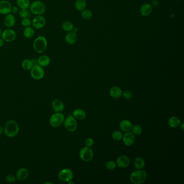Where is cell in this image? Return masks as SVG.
Wrapping results in <instances>:
<instances>
[{
	"instance_id": "obj_1",
	"label": "cell",
	"mask_w": 184,
	"mask_h": 184,
	"mask_svg": "<svg viewBox=\"0 0 184 184\" xmlns=\"http://www.w3.org/2000/svg\"><path fill=\"white\" fill-rule=\"evenodd\" d=\"M19 126L14 120H8L4 127V133L9 138H14L19 132Z\"/></svg>"
},
{
	"instance_id": "obj_2",
	"label": "cell",
	"mask_w": 184,
	"mask_h": 184,
	"mask_svg": "<svg viewBox=\"0 0 184 184\" xmlns=\"http://www.w3.org/2000/svg\"><path fill=\"white\" fill-rule=\"evenodd\" d=\"M147 178V173L143 169L133 171L130 176V180L133 184H141L145 181Z\"/></svg>"
},
{
	"instance_id": "obj_3",
	"label": "cell",
	"mask_w": 184,
	"mask_h": 184,
	"mask_svg": "<svg viewBox=\"0 0 184 184\" xmlns=\"http://www.w3.org/2000/svg\"><path fill=\"white\" fill-rule=\"evenodd\" d=\"M47 47V39L44 36H39L33 41V49L38 54H42L45 52Z\"/></svg>"
},
{
	"instance_id": "obj_4",
	"label": "cell",
	"mask_w": 184,
	"mask_h": 184,
	"mask_svg": "<svg viewBox=\"0 0 184 184\" xmlns=\"http://www.w3.org/2000/svg\"><path fill=\"white\" fill-rule=\"evenodd\" d=\"M29 9L32 14L35 15H43L46 12L45 4L39 0L34 1L30 3Z\"/></svg>"
},
{
	"instance_id": "obj_5",
	"label": "cell",
	"mask_w": 184,
	"mask_h": 184,
	"mask_svg": "<svg viewBox=\"0 0 184 184\" xmlns=\"http://www.w3.org/2000/svg\"><path fill=\"white\" fill-rule=\"evenodd\" d=\"M64 120V115L62 113L56 112L51 116L50 118V124L53 127H59L62 125Z\"/></svg>"
},
{
	"instance_id": "obj_6",
	"label": "cell",
	"mask_w": 184,
	"mask_h": 184,
	"mask_svg": "<svg viewBox=\"0 0 184 184\" xmlns=\"http://www.w3.org/2000/svg\"><path fill=\"white\" fill-rule=\"evenodd\" d=\"M45 74V72L43 67L38 64L33 65L30 70V75L33 79L36 80H39L43 79Z\"/></svg>"
},
{
	"instance_id": "obj_7",
	"label": "cell",
	"mask_w": 184,
	"mask_h": 184,
	"mask_svg": "<svg viewBox=\"0 0 184 184\" xmlns=\"http://www.w3.org/2000/svg\"><path fill=\"white\" fill-rule=\"evenodd\" d=\"M58 178L62 181L68 182L69 181L73 180L74 173L70 169L64 168L59 172Z\"/></svg>"
},
{
	"instance_id": "obj_8",
	"label": "cell",
	"mask_w": 184,
	"mask_h": 184,
	"mask_svg": "<svg viewBox=\"0 0 184 184\" xmlns=\"http://www.w3.org/2000/svg\"><path fill=\"white\" fill-rule=\"evenodd\" d=\"M80 158L84 161L88 162L91 161L94 157V152L91 147H84L79 151Z\"/></svg>"
},
{
	"instance_id": "obj_9",
	"label": "cell",
	"mask_w": 184,
	"mask_h": 184,
	"mask_svg": "<svg viewBox=\"0 0 184 184\" xmlns=\"http://www.w3.org/2000/svg\"><path fill=\"white\" fill-rule=\"evenodd\" d=\"M64 125L65 129L69 132H74L77 127V122L74 117L69 116L65 119Z\"/></svg>"
},
{
	"instance_id": "obj_10",
	"label": "cell",
	"mask_w": 184,
	"mask_h": 184,
	"mask_svg": "<svg viewBox=\"0 0 184 184\" xmlns=\"http://www.w3.org/2000/svg\"><path fill=\"white\" fill-rule=\"evenodd\" d=\"M16 33L14 30L12 29H7L3 31L1 35V38L7 42H12L16 39Z\"/></svg>"
},
{
	"instance_id": "obj_11",
	"label": "cell",
	"mask_w": 184,
	"mask_h": 184,
	"mask_svg": "<svg viewBox=\"0 0 184 184\" xmlns=\"http://www.w3.org/2000/svg\"><path fill=\"white\" fill-rule=\"evenodd\" d=\"M46 20L43 15H36L32 21V26L36 29H40L44 27Z\"/></svg>"
},
{
	"instance_id": "obj_12",
	"label": "cell",
	"mask_w": 184,
	"mask_h": 184,
	"mask_svg": "<svg viewBox=\"0 0 184 184\" xmlns=\"http://www.w3.org/2000/svg\"><path fill=\"white\" fill-rule=\"evenodd\" d=\"M135 135L130 131L126 132L122 138L124 144L126 146H131L133 145L135 143Z\"/></svg>"
},
{
	"instance_id": "obj_13",
	"label": "cell",
	"mask_w": 184,
	"mask_h": 184,
	"mask_svg": "<svg viewBox=\"0 0 184 184\" xmlns=\"http://www.w3.org/2000/svg\"><path fill=\"white\" fill-rule=\"evenodd\" d=\"M12 6L10 2L7 0L0 1V14L7 15L11 13Z\"/></svg>"
},
{
	"instance_id": "obj_14",
	"label": "cell",
	"mask_w": 184,
	"mask_h": 184,
	"mask_svg": "<svg viewBox=\"0 0 184 184\" xmlns=\"http://www.w3.org/2000/svg\"><path fill=\"white\" fill-rule=\"evenodd\" d=\"M130 159L126 156H120L116 161V164L120 168H126L129 166Z\"/></svg>"
},
{
	"instance_id": "obj_15",
	"label": "cell",
	"mask_w": 184,
	"mask_h": 184,
	"mask_svg": "<svg viewBox=\"0 0 184 184\" xmlns=\"http://www.w3.org/2000/svg\"><path fill=\"white\" fill-rule=\"evenodd\" d=\"M29 176V172L26 168L21 167L16 172V179L20 181H23L28 178Z\"/></svg>"
},
{
	"instance_id": "obj_16",
	"label": "cell",
	"mask_w": 184,
	"mask_h": 184,
	"mask_svg": "<svg viewBox=\"0 0 184 184\" xmlns=\"http://www.w3.org/2000/svg\"><path fill=\"white\" fill-rule=\"evenodd\" d=\"M53 110L56 112H61L64 109V104L62 100L59 99H55L51 103Z\"/></svg>"
},
{
	"instance_id": "obj_17",
	"label": "cell",
	"mask_w": 184,
	"mask_h": 184,
	"mask_svg": "<svg viewBox=\"0 0 184 184\" xmlns=\"http://www.w3.org/2000/svg\"><path fill=\"white\" fill-rule=\"evenodd\" d=\"M16 23V18L14 16V14H8L6 15L4 18V25L8 28H12L14 27V25Z\"/></svg>"
},
{
	"instance_id": "obj_18",
	"label": "cell",
	"mask_w": 184,
	"mask_h": 184,
	"mask_svg": "<svg viewBox=\"0 0 184 184\" xmlns=\"http://www.w3.org/2000/svg\"><path fill=\"white\" fill-rule=\"evenodd\" d=\"M37 59V64L39 65L41 67L44 68L47 67L50 63V58L48 55H43L39 56Z\"/></svg>"
},
{
	"instance_id": "obj_19",
	"label": "cell",
	"mask_w": 184,
	"mask_h": 184,
	"mask_svg": "<svg viewBox=\"0 0 184 184\" xmlns=\"http://www.w3.org/2000/svg\"><path fill=\"white\" fill-rule=\"evenodd\" d=\"M65 41L69 45H73L76 43L77 39V35L74 31L69 32L65 36Z\"/></svg>"
},
{
	"instance_id": "obj_20",
	"label": "cell",
	"mask_w": 184,
	"mask_h": 184,
	"mask_svg": "<svg viewBox=\"0 0 184 184\" xmlns=\"http://www.w3.org/2000/svg\"><path fill=\"white\" fill-rule=\"evenodd\" d=\"M110 95L112 98L118 99L120 98L123 94V91L118 86H113L109 91Z\"/></svg>"
},
{
	"instance_id": "obj_21",
	"label": "cell",
	"mask_w": 184,
	"mask_h": 184,
	"mask_svg": "<svg viewBox=\"0 0 184 184\" xmlns=\"http://www.w3.org/2000/svg\"><path fill=\"white\" fill-rule=\"evenodd\" d=\"M152 12V7L149 3L143 4L141 8V14L143 16H148Z\"/></svg>"
},
{
	"instance_id": "obj_22",
	"label": "cell",
	"mask_w": 184,
	"mask_h": 184,
	"mask_svg": "<svg viewBox=\"0 0 184 184\" xmlns=\"http://www.w3.org/2000/svg\"><path fill=\"white\" fill-rule=\"evenodd\" d=\"M120 126L121 131L124 132L130 131L132 127L131 122L127 120H124L120 121Z\"/></svg>"
},
{
	"instance_id": "obj_23",
	"label": "cell",
	"mask_w": 184,
	"mask_h": 184,
	"mask_svg": "<svg viewBox=\"0 0 184 184\" xmlns=\"http://www.w3.org/2000/svg\"><path fill=\"white\" fill-rule=\"evenodd\" d=\"M86 113L84 110L80 109H77L74 111L73 116L76 120H82L86 118Z\"/></svg>"
},
{
	"instance_id": "obj_24",
	"label": "cell",
	"mask_w": 184,
	"mask_h": 184,
	"mask_svg": "<svg viewBox=\"0 0 184 184\" xmlns=\"http://www.w3.org/2000/svg\"><path fill=\"white\" fill-rule=\"evenodd\" d=\"M168 125L172 128L178 127L181 124L180 118L176 116H172L169 118L168 120Z\"/></svg>"
},
{
	"instance_id": "obj_25",
	"label": "cell",
	"mask_w": 184,
	"mask_h": 184,
	"mask_svg": "<svg viewBox=\"0 0 184 184\" xmlns=\"http://www.w3.org/2000/svg\"><path fill=\"white\" fill-rule=\"evenodd\" d=\"M133 164L137 170L143 169L145 165V161L141 157H137L134 160Z\"/></svg>"
},
{
	"instance_id": "obj_26",
	"label": "cell",
	"mask_w": 184,
	"mask_h": 184,
	"mask_svg": "<svg viewBox=\"0 0 184 184\" xmlns=\"http://www.w3.org/2000/svg\"><path fill=\"white\" fill-rule=\"evenodd\" d=\"M16 4L21 9H28L29 8L30 2L29 0H16Z\"/></svg>"
},
{
	"instance_id": "obj_27",
	"label": "cell",
	"mask_w": 184,
	"mask_h": 184,
	"mask_svg": "<svg viewBox=\"0 0 184 184\" xmlns=\"http://www.w3.org/2000/svg\"><path fill=\"white\" fill-rule=\"evenodd\" d=\"M75 8L79 11H83L86 7V2L85 0H76L74 3Z\"/></svg>"
},
{
	"instance_id": "obj_28",
	"label": "cell",
	"mask_w": 184,
	"mask_h": 184,
	"mask_svg": "<svg viewBox=\"0 0 184 184\" xmlns=\"http://www.w3.org/2000/svg\"><path fill=\"white\" fill-rule=\"evenodd\" d=\"M33 66L32 60L30 59H26L22 62V67L26 70H30Z\"/></svg>"
},
{
	"instance_id": "obj_29",
	"label": "cell",
	"mask_w": 184,
	"mask_h": 184,
	"mask_svg": "<svg viewBox=\"0 0 184 184\" xmlns=\"http://www.w3.org/2000/svg\"><path fill=\"white\" fill-rule=\"evenodd\" d=\"M35 30L31 27L25 28V29L24 30V36L27 38H31L32 37H33L35 35Z\"/></svg>"
},
{
	"instance_id": "obj_30",
	"label": "cell",
	"mask_w": 184,
	"mask_h": 184,
	"mask_svg": "<svg viewBox=\"0 0 184 184\" xmlns=\"http://www.w3.org/2000/svg\"><path fill=\"white\" fill-rule=\"evenodd\" d=\"M62 28L65 32H70L74 30V25L70 21H65L63 22L62 25Z\"/></svg>"
},
{
	"instance_id": "obj_31",
	"label": "cell",
	"mask_w": 184,
	"mask_h": 184,
	"mask_svg": "<svg viewBox=\"0 0 184 184\" xmlns=\"http://www.w3.org/2000/svg\"><path fill=\"white\" fill-rule=\"evenodd\" d=\"M131 130H132V132L135 135H141L142 132H143L142 127L141 126L139 125H132Z\"/></svg>"
},
{
	"instance_id": "obj_32",
	"label": "cell",
	"mask_w": 184,
	"mask_h": 184,
	"mask_svg": "<svg viewBox=\"0 0 184 184\" xmlns=\"http://www.w3.org/2000/svg\"><path fill=\"white\" fill-rule=\"evenodd\" d=\"M123 136V133L120 131H118V130L114 131L112 135V139L115 141H120L121 139H122Z\"/></svg>"
},
{
	"instance_id": "obj_33",
	"label": "cell",
	"mask_w": 184,
	"mask_h": 184,
	"mask_svg": "<svg viewBox=\"0 0 184 184\" xmlns=\"http://www.w3.org/2000/svg\"><path fill=\"white\" fill-rule=\"evenodd\" d=\"M18 15L22 18H29L30 17V13L28 9H20L18 12Z\"/></svg>"
},
{
	"instance_id": "obj_34",
	"label": "cell",
	"mask_w": 184,
	"mask_h": 184,
	"mask_svg": "<svg viewBox=\"0 0 184 184\" xmlns=\"http://www.w3.org/2000/svg\"><path fill=\"white\" fill-rule=\"evenodd\" d=\"M21 23L22 26H23L24 27H31L32 25V21L29 18H24L22 19Z\"/></svg>"
},
{
	"instance_id": "obj_35",
	"label": "cell",
	"mask_w": 184,
	"mask_h": 184,
	"mask_svg": "<svg viewBox=\"0 0 184 184\" xmlns=\"http://www.w3.org/2000/svg\"><path fill=\"white\" fill-rule=\"evenodd\" d=\"M81 15L82 18L85 20H89L92 17V12L89 10H83Z\"/></svg>"
},
{
	"instance_id": "obj_36",
	"label": "cell",
	"mask_w": 184,
	"mask_h": 184,
	"mask_svg": "<svg viewBox=\"0 0 184 184\" xmlns=\"http://www.w3.org/2000/svg\"><path fill=\"white\" fill-rule=\"evenodd\" d=\"M116 166H117L116 163H115L114 161H108L106 164V168L109 171H112L115 170L116 168Z\"/></svg>"
},
{
	"instance_id": "obj_37",
	"label": "cell",
	"mask_w": 184,
	"mask_h": 184,
	"mask_svg": "<svg viewBox=\"0 0 184 184\" xmlns=\"http://www.w3.org/2000/svg\"><path fill=\"white\" fill-rule=\"evenodd\" d=\"M122 96H123L124 99L129 100L131 99L132 97V94L129 90H125V91L123 92Z\"/></svg>"
},
{
	"instance_id": "obj_38",
	"label": "cell",
	"mask_w": 184,
	"mask_h": 184,
	"mask_svg": "<svg viewBox=\"0 0 184 184\" xmlns=\"http://www.w3.org/2000/svg\"><path fill=\"white\" fill-rule=\"evenodd\" d=\"M16 179V176L12 174H9L7 175L6 177V180L9 183L15 182Z\"/></svg>"
},
{
	"instance_id": "obj_39",
	"label": "cell",
	"mask_w": 184,
	"mask_h": 184,
	"mask_svg": "<svg viewBox=\"0 0 184 184\" xmlns=\"http://www.w3.org/2000/svg\"><path fill=\"white\" fill-rule=\"evenodd\" d=\"M85 144L87 147H92L94 144V141L91 138H88L85 141Z\"/></svg>"
},
{
	"instance_id": "obj_40",
	"label": "cell",
	"mask_w": 184,
	"mask_h": 184,
	"mask_svg": "<svg viewBox=\"0 0 184 184\" xmlns=\"http://www.w3.org/2000/svg\"><path fill=\"white\" fill-rule=\"evenodd\" d=\"M18 12H19V11H18V7H16V6L12 7L11 13H12V14H14H14H17Z\"/></svg>"
},
{
	"instance_id": "obj_41",
	"label": "cell",
	"mask_w": 184,
	"mask_h": 184,
	"mask_svg": "<svg viewBox=\"0 0 184 184\" xmlns=\"http://www.w3.org/2000/svg\"><path fill=\"white\" fill-rule=\"evenodd\" d=\"M152 7H157L158 6V2L157 1V0H153L152 2V4H151Z\"/></svg>"
},
{
	"instance_id": "obj_42",
	"label": "cell",
	"mask_w": 184,
	"mask_h": 184,
	"mask_svg": "<svg viewBox=\"0 0 184 184\" xmlns=\"http://www.w3.org/2000/svg\"><path fill=\"white\" fill-rule=\"evenodd\" d=\"M4 42L5 41L2 38H0V47H2L4 45Z\"/></svg>"
},
{
	"instance_id": "obj_43",
	"label": "cell",
	"mask_w": 184,
	"mask_h": 184,
	"mask_svg": "<svg viewBox=\"0 0 184 184\" xmlns=\"http://www.w3.org/2000/svg\"><path fill=\"white\" fill-rule=\"evenodd\" d=\"M3 133H4V127L0 125V135H2Z\"/></svg>"
},
{
	"instance_id": "obj_44",
	"label": "cell",
	"mask_w": 184,
	"mask_h": 184,
	"mask_svg": "<svg viewBox=\"0 0 184 184\" xmlns=\"http://www.w3.org/2000/svg\"><path fill=\"white\" fill-rule=\"evenodd\" d=\"M32 62L33 63V65L37 64V59H32Z\"/></svg>"
},
{
	"instance_id": "obj_45",
	"label": "cell",
	"mask_w": 184,
	"mask_h": 184,
	"mask_svg": "<svg viewBox=\"0 0 184 184\" xmlns=\"http://www.w3.org/2000/svg\"><path fill=\"white\" fill-rule=\"evenodd\" d=\"M180 126L181 129L182 130V131H183L184 130V123H182L180 124Z\"/></svg>"
},
{
	"instance_id": "obj_46",
	"label": "cell",
	"mask_w": 184,
	"mask_h": 184,
	"mask_svg": "<svg viewBox=\"0 0 184 184\" xmlns=\"http://www.w3.org/2000/svg\"><path fill=\"white\" fill-rule=\"evenodd\" d=\"M2 30H1V28H0V37L1 36V35H2Z\"/></svg>"
},
{
	"instance_id": "obj_47",
	"label": "cell",
	"mask_w": 184,
	"mask_h": 184,
	"mask_svg": "<svg viewBox=\"0 0 184 184\" xmlns=\"http://www.w3.org/2000/svg\"><path fill=\"white\" fill-rule=\"evenodd\" d=\"M45 184H53V182H45Z\"/></svg>"
}]
</instances>
